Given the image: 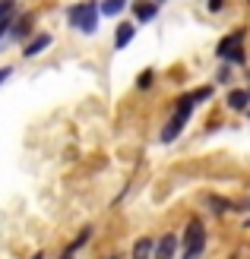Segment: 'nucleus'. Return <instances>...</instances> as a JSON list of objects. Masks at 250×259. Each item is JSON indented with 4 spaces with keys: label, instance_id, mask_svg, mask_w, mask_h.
Instances as JSON below:
<instances>
[{
    "label": "nucleus",
    "instance_id": "nucleus-8",
    "mask_svg": "<svg viewBox=\"0 0 250 259\" xmlns=\"http://www.w3.org/2000/svg\"><path fill=\"white\" fill-rule=\"evenodd\" d=\"M136 32H139V25H136L133 19H124V22H117V29H114V38H111L114 51H124L127 45H133Z\"/></svg>",
    "mask_w": 250,
    "mask_h": 259
},
{
    "label": "nucleus",
    "instance_id": "nucleus-5",
    "mask_svg": "<svg viewBox=\"0 0 250 259\" xmlns=\"http://www.w3.org/2000/svg\"><path fill=\"white\" fill-rule=\"evenodd\" d=\"M51 45H54V35L51 32H35L32 38L22 41V60H35L38 54H45Z\"/></svg>",
    "mask_w": 250,
    "mask_h": 259
},
{
    "label": "nucleus",
    "instance_id": "nucleus-14",
    "mask_svg": "<svg viewBox=\"0 0 250 259\" xmlns=\"http://www.w3.org/2000/svg\"><path fill=\"white\" fill-rule=\"evenodd\" d=\"M127 7H130V0H98V13L101 16H111V19L124 16Z\"/></svg>",
    "mask_w": 250,
    "mask_h": 259
},
{
    "label": "nucleus",
    "instance_id": "nucleus-23",
    "mask_svg": "<svg viewBox=\"0 0 250 259\" xmlns=\"http://www.w3.org/2000/svg\"><path fill=\"white\" fill-rule=\"evenodd\" d=\"M10 76H13V67H0V85H4Z\"/></svg>",
    "mask_w": 250,
    "mask_h": 259
},
{
    "label": "nucleus",
    "instance_id": "nucleus-29",
    "mask_svg": "<svg viewBox=\"0 0 250 259\" xmlns=\"http://www.w3.org/2000/svg\"><path fill=\"white\" fill-rule=\"evenodd\" d=\"M159 4H165V0H159Z\"/></svg>",
    "mask_w": 250,
    "mask_h": 259
},
{
    "label": "nucleus",
    "instance_id": "nucleus-9",
    "mask_svg": "<svg viewBox=\"0 0 250 259\" xmlns=\"http://www.w3.org/2000/svg\"><path fill=\"white\" fill-rule=\"evenodd\" d=\"M193 111H196V105H193L190 92H184V95H177V98H174V108H171V117H174V120H181V123H190Z\"/></svg>",
    "mask_w": 250,
    "mask_h": 259
},
{
    "label": "nucleus",
    "instance_id": "nucleus-12",
    "mask_svg": "<svg viewBox=\"0 0 250 259\" xmlns=\"http://www.w3.org/2000/svg\"><path fill=\"white\" fill-rule=\"evenodd\" d=\"M184 130H187V123H181L174 117H168L165 126H162V133H159V142H165V146H171V142H177L184 136Z\"/></svg>",
    "mask_w": 250,
    "mask_h": 259
},
{
    "label": "nucleus",
    "instance_id": "nucleus-11",
    "mask_svg": "<svg viewBox=\"0 0 250 259\" xmlns=\"http://www.w3.org/2000/svg\"><path fill=\"white\" fill-rule=\"evenodd\" d=\"M155 253V237L152 234H139L133 240V247H130V259H152Z\"/></svg>",
    "mask_w": 250,
    "mask_h": 259
},
{
    "label": "nucleus",
    "instance_id": "nucleus-18",
    "mask_svg": "<svg viewBox=\"0 0 250 259\" xmlns=\"http://www.w3.org/2000/svg\"><path fill=\"white\" fill-rule=\"evenodd\" d=\"M19 16V0H0V22Z\"/></svg>",
    "mask_w": 250,
    "mask_h": 259
},
{
    "label": "nucleus",
    "instance_id": "nucleus-30",
    "mask_svg": "<svg viewBox=\"0 0 250 259\" xmlns=\"http://www.w3.org/2000/svg\"><path fill=\"white\" fill-rule=\"evenodd\" d=\"M247 95H250V89H247Z\"/></svg>",
    "mask_w": 250,
    "mask_h": 259
},
{
    "label": "nucleus",
    "instance_id": "nucleus-22",
    "mask_svg": "<svg viewBox=\"0 0 250 259\" xmlns=\"http://www.w3.org/2000/svg\"><path fill=\"white\" fill-rule=\"evenodd\" d=\"M57 259H76V250H73V247H70V243H67V247H63V250H60V256H57Z\"/></svg>",
    "mask_w": 250,
    "mask_h": 259
},
{
    "label": "nucleus",
    "instance_id": "nucleus-15",
    "mask_svg": "<svg viewBox=\"0 0 250 259\" xmlns=\"http://www.w3.org/2000/svg\"><path fill=\"white\" fill-rule=\"evenodd\" d=\"M155 79H159V73H155L152 67L139 70V73H136V82H133V85H136V92H149V89L155 85Z\"/></svg>",
    "mask_w": 250,
    "mask_h": 259
},
{
    "label": "nucleus",
    "instance_id": "nucleus-6",
    "mask_svg": "<svg viewBox=\"0 0 250 259\" xmlns=\"http://www.w3.org/2000/svg\"><path fill=\"white\" fill-rule=\"evenodd\" d=\"M35 35V13L32 10H25L19 13L16 19H13V29H10V41H25V38H32Z\"/></svg>",
    "mask_w": 250,
    "mask_h": 259
},
{
    "label": "nucleus",
    "instance_id": "nucleus-21",
    "mask_svg": "<svg viewBox=\"0 0 250 259\" xmlns=\"http://www.w3.org/2000/svg\"><path fill=\"white\" fill-rule=\"evenodd\" d=\"M10 29H13V19H7V22H0V45L10 38Z\"/></svg>",
    "mask_w": 250,
    "mask_h": 259
},
{
    "label": "nucleus",
    "instance_id": "nucleus-19",
    "mask_svg": "<svg viewBox=\"0 0 250 259\" xmlns=\"http://www.w3.org/2000/svg\"><path fill=\"white\" fill-rule=\"evenodd\" d=\"M231 76H234V67H231V63H222V67L216 70V85H228Z\"/></svg>",
    "mask_w": 250,
    "mask_h": 259
},
{
    "label": "nucleus",
    "instance_id": "nucleus-3",
    "mask_svg": "<svg viewBox=\"0 0 250 259\" xmlns=\"http://www.w3.org/2000/svg\"><path fill=\"white\" fill-rule=\"evenodd\" d=\"M247 29H234L228 35H222L219 38V45H216V57L222 63H231V67H247Z\"/></svg>",
    "mask_w": 250,
    "mask_h": 259
},
{
    "label": "nucleus",
    "instance_id": "nucleus-26",
    "mask_svg": "<svg viewBox=\"0 0 250 259\" xmlns=\"http://www.w3.org/2000/svg\"><path fill=\"white\" fill-rule=\"evenodd\" d=\"M104 259H121V256H117V253H111V256H104Z\"/></svg>",
    "mask_w": 250,
    "mask_h": 259
},
{
    "label": "nucleus",
    "instance_id": "nucleus-20",
    "mask_svg": "<svg viewBox=\"0 0 250 259\" xmlns=\"http://www.w3.org/2000/svg\"><path fill=\"white\" fill-rule=\"evenodd\" d=\"M225 4H228V0H206V13H212V16H216V13L225 10Z\"/></svg>",
    "mask_w": 250,
    "mask_h": 259
},
{
    "label": "nucleus",
    "instance_id": "nucleus-13",
    "mask_svg": "<svg viewBox=\"0 0 250 259\" xmlns=\"http://www.w3.org/2000/svg\"><path fill=\"white\" fill-rule=\"evenodd\" d=\"M203 202H206V209L212 212L216 218H222V215H228V212H231V199L219 196V193H206V196H203Z\"/></svg>",
    "mask_w": 250,
    "mask_h": 259
},
{
    "label": "nucleus",
    "instance_id": "nucleus-1",
    "mask_svg": "<svg viewBox=\"0 0 250 259\" xmlns=\"http://www.w3.org/2000/svg\"><path fill=\"white\" fill-rule=\"evenodd\" d=\"M177 237H181V253H177V259H200L206 253L209 231H206V222H203L200 215H190Z\"/></svg>",
    "mask_w": 250,
    "mask_h": 259
},
{
    "label": "nucleus",
    "instance_id": "nucleus-4",
    "mask_svg": "<svg viewBox=\"0 0 250 259\" xmlns=\"http://www.w3.org/2000/svg\"><path fill=\"white\" fill-rule=\"evenodd\" d=\"M127 10L133 13V22L136 25H149V22H155V16H159L162 4H159V0H130Z\"/></svg>",
    "mask_w": 250,
    "mask_h": 259
},
{
    "label": "nucleus",
    "instance_id": "nucleus-10",
    "mask_svg": "<svg viewBox=\"0 0 250 259\" xmlns=\"http://www.w3.org/2000/svg\"><path fill=\"white\" fill-rule=\"evenodd\" d=\"M225 108L231 114H244L250 108V95H247V89H228V95H225Z\"/></svg>",
    "mask_w": 250,
    "mask_h": 259
},
{
    "label": "nucleus",
    "instance_id": "nucleus-17",
    "mask_svg": "<svg viewBox=\"0 0 250 259\" xmlns=\"http://www.w3.org/2000/svg\"><path fill=\"white\" fill-rule=\"evenodd\" d=\"M212 92H216L212 85H200V89H193V92H190V98H193L196 108H203V105H209V101H212Z\"/></svg>",
    "mask_w": 250,
    "mask_h": 259
},
{
    "label": "nucleus",
    "instance_id": "nucleus-28",
    "mask_svg": "<svg viewBox=\"0 0 250 259\" xmlns=\"http://www.w3.org/2000/svg\"><path fill=\"white\" fill-rule=\"evenodd\" d=\"M244 114H247V120H250V108H247V111H244Z\"/></svg>",
    "mask_w": 250,
    "mask_h": 259
},
{
    "label": "nucleus",
    "instance_id": "nucleus-27",
    "mask_svg": "<svg viewBox=\"0 0 250 259\" xmlns=\"http://www.w3.org/2000/svg\"><path fill=\"white\" fill-rule=\"evenodd\" d=\"M231 259H241V253H231Z\"/></svg>",
    "mask_w": 250,
    "mask_h": 259
},
{
    "label": "nucleus",
    "instance_id": "nucleus-16",
    "mask_svg": "<svg viewBox=\"0 0 250 259\" xmlns=\"http://www.w3.org/2000/svg\"><path fill=\"white\" fill-rule=\"evenodd\" d=\"M92 234H95V228H92V225H83V228H80V234H76V237L70 240V247H73L76 253H80V250L86 247V243L92 240Z\"/></svg>",
    "mask_w": 250,
    "mask_h": 259
},
{
    "label": "nucleus",
    "instance_id": "nucleus-24",
    "mask_svg": "<svg viewBox=\"0 0 250 259\" xmlns=\"http://www.w3.org/2000/svg\"><path fill=\"white\" fill-rule=\"evenodd\" d=\"M29 259H45V250H35V253H32Z\"/></svg>",
    "mask_w": 250,
    "mask_h": 259
},
{
    "label": "nucleus",
    "instance_id": "nucleus-2",
    "mask_svg": "<svg viewBox=\"0 0 250 259\" xmlns=\"http://www.w3.org/2000/svg\"><path fill=\"white\" fill-rule=\"evenodd\" d=\"M98 22H101V13H98V0H80V4H70L67 7V25L80 35H95L98 32Z\"/></svg>",
    "mask_w": 250,
    "mask_h": 259
},
{
    "label": "nucleus",
    "instance_id": "nucleus-7",
    "mask_svg": "<svg viewBox=\"0 0 250 259\" xmlns=\"http://www.w3.org/2000/svg\"><path fill=\"white\" fill-rule=\"evenodd\" d=\"M177 253H181V237L174 234V231H165L162 237H155L152 259H177Z\"/></svg>",
    "mask_w": 250,
    "mask_h": 259
},
{
    "label": "nucleus",
    "instance_id": "nucleus-31",
    "mask_svg": "<svg viewBox=\"0 0 250 259\" xmlns=\"http://www.w3.org/2000/svg\"><path fill=\"white\" fill-rule=\"evenodd\" d=\"M247 7H250V0H247Z\"/></svg>",
    "mask_w": 250,
    "mask_h": 259
},
{
    "label": "nucleus",
    "instance_id": "nucleus-25",
    "mask_svg": "<svg viewBox=\"0 0 250 259\" xmlns=\"http://www.w3.org/2000/svg\"><path fill=\"white\" fill-rule=\"evenodd\" d=\"M244 231H250V212H247V218H244Z\"/></svg>",
    "mask_w": 250,
    "mask_h": 259
}]
</instances>
